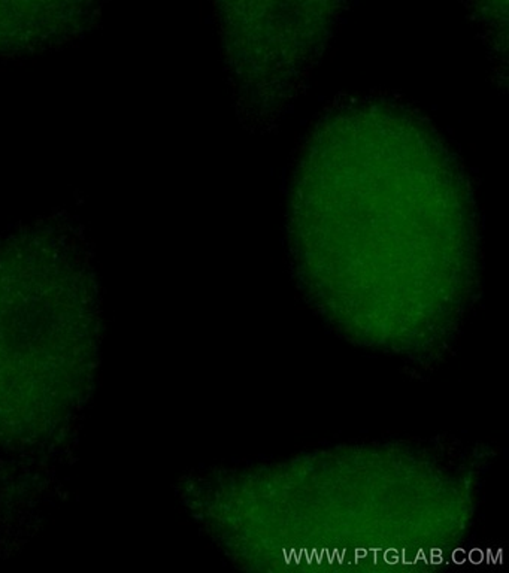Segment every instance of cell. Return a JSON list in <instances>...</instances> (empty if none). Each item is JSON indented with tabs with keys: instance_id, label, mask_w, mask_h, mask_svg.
Returning a JSON list of instances; mask_svg holds the SVG:
<instances>
[{
	"instance_id": "6da1fadb",
	"label": "cell",
	"mask_w": 509,
	"mask_h": 573,
	"mask_svg": "<svg viewBox=\"0 0 509 573\" xmlns=\"http://www.w3.org/2000/svg\"><path fill=\"white\" fill-rule=\"evenodd\" d=\"M384 560L389 563V564H409V561L406 560L403 551H397V549H385L384 551Z\"/></svg>"
}]
</instances>
